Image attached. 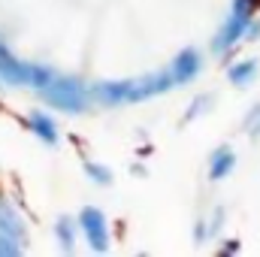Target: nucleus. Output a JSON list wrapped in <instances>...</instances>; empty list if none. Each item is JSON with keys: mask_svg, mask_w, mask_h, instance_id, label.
Instances as JSON below:
<instances>
[{"mask_svg": "<svg viewBox=\"0 0 260 257\" xmlns=\"http://www.w3.org/2000/svg\"><path fill=\"white\" fill-rule=\"evenodd\" d=\"M6 239H9V218H6V203L0 194V248H6Z\"/></svg>", "mask_w": 260, "mask_h": 257, "instance_id": "obj_1", "label": "nucleus"}]
</instances>
